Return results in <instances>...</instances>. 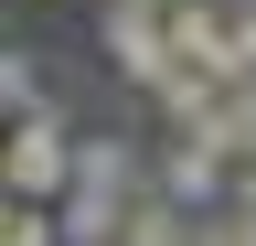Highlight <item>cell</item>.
<instances>
[{
    "mask_svg": "<svg viewBox=\"0 0 256 246\" xmlns=\"http://www.w3.org/2000/svg\"><path fill=\"white\" fill-rule=\"evenodd\" d=\"M0 193H11V203H43V214L75 193V129H64L54 107H32V118L0 129Z\"/></svg>",
    "mask_w": 256,
    "mask_h": 246,
    "instance_id": "obj_1",
    "label": "cell"
},
{
    "mask_svg": "<svg viewBox=\"0 0 256 246\" xmlns=\"http://www.w3.org/2000/svg\"><path fill=\"white\" fill-rule=\"evenodd\" d=\"M150 193L171 203V214H192V225H203V214L235 203V161H214L203 139H160V150H150Z\"/></svg>",
    "mask_w": 256,
    "mask_h": 246,
    "instance_id": "obj_2",
    "label": "cell"
},
{
    "mask_svg": "<svg viewBox=\"0 0 256 246\" xmlns=\"http://www.w3.org/2000/svg\"><path fill=\"white\" fill-rule=\"evenodd\" d=\"M96 33H107V65H118L128 86H150V97H171V86H182V54H171V33H160V11L107 0V11H96Z\"/></svg>",
    "mask_w": 256,
    "mask_h": 246,
    "instance_id": "obj_3",
    "label": "cell"
},
{
    "mask_svg": "<svg viewBox=\"0 0 256 246\" xmlns=\"http://www.w3.org/2000/svg\"><path fill=\"white\" fill-rule=\"evenodd\" d=\"M54 225H64V246H118L128 203H107V193H64V203H54Z\"/></svg>",
    "mask_w": 256,
    "mask_h": 246,
    "instance_id": "obj_4",
    "label": "cell"
},
{
    "mask_svg": "<svg viewBox=\"0 0 256 246\" xmlns=\"http://www.w3.org/2000/svg\"><path fill=\"white\" fill-rule=\"evenodd\" d=\"M32 107H54V97H43V65H32L22 43H0V129H11V118H32Z\"/></svg>",
    "mask_w": 256,
    "mask_h": 246,
    "instance_id": "obj_5",
    "label": "cell"
},
{
    "mask_svg": "<svg viewBox=\"0 0 256 246\" xmlns=\"http://www.w3.org/2000/svg\"><path fill=\"white\" fill-rule=\"evenodd\" d=\"M118 246H192V214H171L160 193H139V203H128V225H118Z\"/></svg>",
    "mask_w": 256,
    "mask_h": 246,
    "instance_id": "obj_6",
    "label": "cell"
},
{
    "mask_svg": "<svg viewBox=\"0 0 256 246\" xmlns=\"http://www.w3.org/2000/svg\"><path fill=\"white\" fill-rule=\"evenodd\" d=\"M224 33H235V75L256 86V0H224Z\"/></svg>",
    "mask_w": 256,
    "mask_h": 246,
    "instance_id": "obj_7",
    "label": "cell"
},
{
    "mask_svg": "<svg viewBox=\"0 0 256 246\" xmlns=\"http://www.w3.org/2000/svg\"><path fill=\"white\" fill-rule=\"evenodd\" d=\"M192 246H256V225L224 203V214H203V225H192Z\"/></svg>",
    "mask_w": 256,
    "mask_h": 246,
    "instance_id": "obj_8",
    "label": "cell"
},
{
    "mask_svg": "<svg viewBox=\"0 0 256 246\" xmlns=\"http://www.w3.org/2000/svg\"><path fill=\"white\" fill-rule=\"evenodd\" d=\"M235 214L256 225V161H235Z\"/></svg>",
    "mask_w": 256,
    "mask_h": 246,
    "instance_id": "obj_9",
    "label": "cell"
},
{
    "mask_svg": "<svg viewBox=\"0 0 256 246\" xmlns=\"http://www.w3.org/2000/svg\"><path fill=\"white\" fill-rule=\"evenodd\" d=\"M128 11H182V0H128Z\"/></svg>",
    "mask_w": 256,
    "mask_h": 246,
    "instance_id": "obj_10",
    "label": "cell"
},
{
    "mask_svg": "<svg viewBox=\"0 0 256 246\" xmlns=\"http://www.w3.org/2000/svg\"><path fill=\"white\" fill-rule=\"evenodd\" d=\"M0 43H11V11H0Z\"/></svg>",
    "mask_w": 256,
    "mask_h": 246,
    "instance_id": "obj_11",
    "label": "cell"
}]
</instances>
